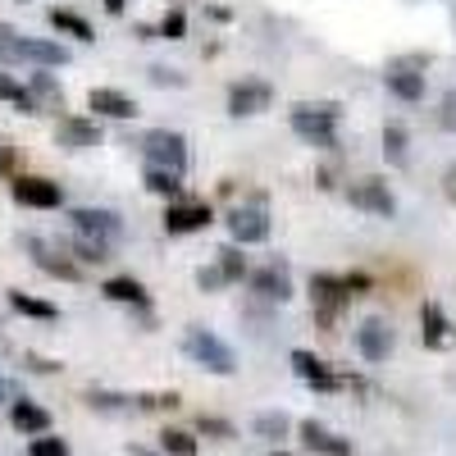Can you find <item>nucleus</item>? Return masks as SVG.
Segmentation results:
<instances>
[{"label": "nucleus", "mask_w": 456, "mask_h": 456, "mask_svg": "<svg viewBox=\"0 0 456 456\" xmlns=\"http://www.w3.org/2000/svg\"><path fill=\"white\" fill-rule=\"evenodd\" d=\"M384 156H388V165H397V169L411 160V151H406V128H402V124H388V128H384Z\"/></svg>", "instance_id": "a878e982"}, {"label": "nucleus", "mask_w": 456, "mask_h": 456, "mask_svg": "<svg viewBox=\"0 0 456 456\" xmlns=\"http://www.w3.org/2000/svg\"><path fill=\"white\" fill-rule=\"evenodd\" d=\"M356 347H361L365 361H388V352H393V329H388V320H365V324L356 329Z\"/></svg>", "instance_id": "4468645a"}, {"label": "nucleus", "mask_w": 456, "mask_h": 456, "mask_svg": "<svg viewBox=\"0 0 456 456\" xmlns=\"http://www.w3.org/2000/svg\"><path fill=\"white\" fill-rule=\"evenodd\" d=\"M338 114L342 110L333 101H301V105H292V133L320 151H333L338 146Z\"/></svg>", "instance_id": "f257e3e1"}, {"label": "nucleus", "mask_w": 456, "mask_h": 456, "mask_svg": "<svg viewBox=\"0 0 456 456\" xmlns=\"http://www.w3.org/2000/svg\"><path fill=\"white\" fill-rule=\"evenodd\" d=\"M151 83H169V87H183V73H174V69H151Z\"/></svg>", "instance_id": "58836bf2"}, {"label": "nucleus", "mask_w": 456, "mask_h": 456, "mask_svg": "<svg viewBox=\"0 0 456 456\" xmlns=\"http://www.w3.org/2000/svg\"><path fill=\"white\" fill-rule=\"evenodd\" d=\"M10 192H14V201H19V206H32V210H55V206L64 201L60 183H51V178H37V174L14 178Z\"/></svg>", "instance_id": "1a4fd4ad"}, {"label": "nucleus", "mask_w": 456, "mask_h": 456, "mask_svg": "<svg viewBox=\"0 0 456 456\" xmlns=\"http://www.w3.org/2000/svg\"><path fill=\"white\" fill-rule=\"evenodd\" d=\"M128 397H114V393H87V406H96V411H119Z\"/></svg>", "instance_id": "e433bc0d"}, {"label": "nucleus", "mask_w": 456, "mask_h": 456, "mask_svg": "<svg viewBox=\"0 0 456 456\" xmlns=\"http://www.w3.org/2000/svg\"><path fill=\"white\" fill-rule=\"evenodd\" d=\"M28 96H32L37 114H42V110H60V105H64V92H60V83L51 78V73H32Z\"/></svg>", "instance_id": "5701e85b"}, {"label": "nucleus", "mask_w": 456, "mask_h": 456, "mask_svg": "<svg viewBox=\"0 0 456 456\" xmlns=\"http://www.w3.org/2000/svg\"><path fill=\"white\" fill-rule=\"evenodd\" d=\"M347 197H352L356 210L384 215V219H393V210H397V201H393V192H388V183H384V178H361V183H352V187H347Z\"/></svg>", "instance_id": "9d476101"}, {"label": "nucleus", "mask_w": 456, "mask_h": 456, "mask_svg": "<svg viewBox=\"0 0 456 456\" xmlns=\"http://www.w3.org/2000/svg\"><path fill=\"white\" fill-rule=\"evenodd\" d=\"M10 425L19 434H37V438H42V434H51V411L28 402V397H19V402H10Z\"/></svg>", "instance_id": "dca6fc26"}, {"label": "nucleus", "mask_w": 456, "mask_h": 456, "mask_svg": "<svg viewBox=\"0 0 456 456\" xmlns=\"http://www.w3.org/2000/svg\"><path fill=\"white\" fill-rule=\"evenodd\" d=\"M73 256L87 260V265H101V260H110V247L105 242H92V238H73Z\"/></svg>", "instance_id": "473e14b6"}, {"label": "nucleus", "mask_w": 456, "mask_h": 456, "mask_svg": "<svg viewBox=\"0 0 456 456\" xmlns=\"http://www.w3.org/2000/svg\"><path fill=\"white\" fill-rule=\"evenodd\" d=\"M270 456H292V452H270Z\"/></svg>", "instance_id": "a18cd8bd"}, {"label": "nucleus", "mask_w": 456, "mask_h": 456, "mask_svg": "<svg viewBox=\"0 0 456 456\" xmlns=\"http://www.w3.org/2000/svg\"><path fill=\"white\" fill-rule=\"evenodd\" d=\"M151 32H156V37H165V42H178V37L187 32V14L183 10H169L156 28H142V37H151Z\"/></svg>", "instance_id": "c85d7f7f"}, {"label": "nucleus", "mask_w": 456, "mask_h": 456, "mask_svg": "<svg viewBox=\"0 0 456 456\" xmlns=\"http://www.w3.org/2000/svg\"><path fill=\"white\" fill-rule=\"evenodd\" d=\"M51 28L64 32V37H78V42H92V23L73 10H51Z\"/></svg>", "instance_id": "b1692460"}, {"label": "nucleus", "mask_w": 456, "mask_h": 456, "mask_svg": "<svg viewBox=\"0 0 456 456\" xmlns=\"http://www.w3.org/2000/svg\"><path fill=\"white\" fill-rule=\"evenodd\" d=\"M10 306H14L19 315H32V320H55V315H60V311L51 306V301H42V297H28V292H19V288L10 292Z\"/></svg>", "instance_id": "393cba45"}, {"label": "nucleus", "mask_w": 456, "mask_h": 456, "mask_svg": "<svg viewBox=\"0 0 456 456\" xmlns=\"http://www.w3.org/2000/svg\"><path fill=\"white\" fill-rule=\"evenodd\" d=\"M146 187H151L156 197L178 201V192H183V178H178V174H165V169H146Z\"/></svg>", "instance_id": "cd10ccee"}, {"label": "nucleus", "mask_w": 456, "mask_h": 456, "mask_svg": "<svg viewBox=\"0 0 456 456\" xmlns=\"http://www.w3.org/2000/svg\"><path fill=\"white\" fill-rule=\"evenodd\" d=\"M251 288L260 292V297H270V301H288L292 297V279H288V270L274 260V265H265V270H256L251 274Z\"/></svg>", "instance_id": "aec40b11"}, {"label": "nucleus", "mask_w": 456, "mask_h": 456, "mask_svg": "<svg viewBox=\"0 0 456 456\" xmlns=\"http://www.w3.org/2000/svg\"><path fill=\"white\" fill-rule=\"evenodd\" d=\"M210 219H215V215H210L206 201H169V210H165V233H201Z\"/></svg>", "instance_id": "f8f14e48"}, {"label": "nucleus", "mask_w": 456, "mask_h": 456, "mask_svg": "<svg viewBox=\"0 0 456 456\" xmlns=\"http://www.w3.org/2000/svg\"><path fill=\"white\" fill-rule=\"evenodd\" d=\"M28 251H32V265H37V270H46L51 279H78L83 270H78V265H73L69 256H60V251H51L46 242H37V238H28Z\"/></svg>", "instance_id": "f3484780"}, {"label": "nucleus", "mask_w": 456, "mask_h": 456, "mask_svg": "<svg viewBox=\"0 0 456 456\" xmlns=\"http://www.w3.org/2000/svg\"><path fill=\"white\" fill-rule=\"evenodd\" d=\"M87 105H92L96 114H105V119H133V114H137L133 96H124L119 87H92Z\"/></svg>", "instance_id": "6ab92c4d"}, {"label": "nucleus", "mask_w": 456, "mask_h": 456, "mask_svg": "<svg viewBox=\"0 0 456 456\" xmlns=\"http://www.w3.org/2000/svg\"><path fill=\"white\" fill-rule=\"evenodd\" d=\"M215 256H219L215 265L224 270V279H228V283H242V279H247V256H242L238 247H219Z\"/></svg>", "instance_id": "bb28decb"}, {"label": "nucleus", "mask_w": 456, "mask_h": 456, "mask_svg": "<svg viewBox=\"0 0 456 456\" xmlns=\"http://www.w3.org/2000/svg\"><path fill=\"white\" fill-rule=\"evenodd\" d=\"M28 456H69V443H64V438H51V434H42V438H32Z\"/></svg>", "instance_id": "72a5a7b5"}, {"label": "nucleus", "mask_w": 456, "mask_h": 456, "mask_svg": "<svg viewBox=\"0 0 456 456\" xmlns=\"http://www.w3.org/2000/svg\"><path fill=\"white\" fill-rule=\"evenodd\" d=\"M228 279H224V270H219V265H201V270H197V288L201 292H215V288H224Z\"/></svg>", "instance_id": "f704fd0d"}, {"label": "nucleus", "mask_w": 456, "mask_h": 456, "mask_svg": "<svg viewBox=\"0 0 456 456\" xmlns=\"http://www.w3.org/2000/svg\"><path fill=\"white\" fill-rule=\"evenodd\" d=\"M270 101H274V87L260 83V78H242V83L228 87V114H233V119H247V114L270 110Z\"/></svg>", "instance_id": "0eeeda50"}, {"label": "nucleus", "mask_w": 456, "mask_h": 456, "mask_svg": "<svg viewBox=\"0 0 456 456\" xmlns=\"http://www.w3.org/2000/svg\"><path fill=\"white\" fill-rule=\"evenodd\" d=\"M447 197L456 201V169H447Z\"/></svg>", "instance_id": "c03bdc74"}, {"label": "nucleus", "mask_w": 456, "mask_h": 456, "mask_svg": "<svg viewBox=\"0 0 456 456\" xmlns=\"http://www.w3.org/2000/svg\"><path fill=\"white\" fill-rule=\"evenodd\" d=\"M438 119H443V128H447V133H456V87L443 96V114H438Z\"/></svg>", "instance_id": "4c0bfd02"}, {"label": "nucleus", "mask_w": 456, "mask_h": 456, "mask_svg": "<svg viewBox=\"0 0 456 456\" xmlns=\"http://www.w3.org/2000/svg\"><path fill=\"white\" fill-rule=\"evenodd\" d=\"M301 443H306L311 452H324V456H352V443H347V438L329 434V429H324V425H315V420L301 425Z\"/></svg>", "instance_id": "412c9836"}, {"label": "nucleus", "mask_w": 456, "mask_h": 456, "mask_svg": "<svg viewBox=\"0 0 456 456\" xmlns=\"http://www.w3.org/2000/svg\"><path fill=\"white\" fill-rule=\"evenodd\" d=\"M142 156H146V169H165V174L183 178V169H187V137L169 133V128H151L142 137Z\"/></svg>", "instance_id": "7ed1b4c3"}, {"label": "nucleus", "mask_w": 456, "mask_h": 456, "mask_svg": "<svg viewBox=\"0 0 456 456\" xmlns=\"http://www.w3.org/2000/svg\"><path fill=\"white\" fill-rule=\"evenodd\" d=\"M110 301H119V306H151V297H146V288L133 279V274H114V279H105V288H101Z\"/></svg>", "instance_id": "4be33fe9"}, {"label": "nucleus", "mask_w": 456, "mask_h": 456, "mask_svg": "<svg viewBox=\"0 0 456 456\" xmlns=\"http://www.w3.org/2000/svg\"><path fill=\"white\" fill-rule=\"evenodd\" d=\"M55 142L69 146V151H87V146H101V128H96V119L69 114V119H60V128H55Z\"/></svg>", "instance_id": "2eb2a0df"}, {"label": "nucleus", "mask_w": 456, "mask_h": 456, "mask_svg": "<svg viewBox=\"0 0 456 456\" xmlns=\"http://www.w3.org/2000/svg\"><path fill=\"white\" fill-rule=\"evenodd\" d=\"M420 338H425V347H434V352H443V347H452V320H447V311L438 306V301H425L420 306Z\"/></svg>", "instance_id": "ddd939ff"}, {"label": "nucleus", "mask_w": 456, "mask_h": 456, "mask_svg": "<svg viewBox=\"0 0 456 456\" xmlns=\"http://www.w3.org/2000/svg\"><path fill=\"white\" fill-rule=\"evenodd\" d=\"M228 233H233V242H242V247L265 242V238H270V215H265L260 201L233 206V210H228Z\"/></svg>", "instance_id": "423d86ee"}, {"label": "nucleus", "mask_w": 456, "mask_h": 456, "mask_svg": "<svg viewBox=\"0 0 456 456\" xmlns=\"http://www.w3.org/2000/svg\"><path fill=\"white\" fill-rule=\"evenodd\" d=\"M19 28H10V23H0V60L5 64H14V46H19Z\"/></svg>", "instance_id": "c9c22d12"}, {"label": "nucleus", "mask_w": 456, "mask_h": 456, "mask_svg": "<svg viewBox=\"0 0 456 456\" xmlns=\"http://www.w3.org/2000/svg\"><path fill=\"white\" fill-rule=\"evenodd\" d=\"M201 429L206 434H219V438H233V429H228L224 420H210V415H201Z\"/></svg>", "instance_id": "ea45409f"}, {"label": "nucleus", "mask_w": 456, "mask_h": 456, "mask_svg": "<svg viewBox=\"0 0 456 456\" xmlns=\"http://www.w3.org/2000/svg\"><path fill=\"white\" fill-rule=\"evenodd\" d=\"M14 64L55 69V64H69V51H64L60 42H46V37H19V46H14Z\"/></svg>", "instance_id": "9b49d317"}, {"label": "nucleus", "mask_w": 456, "mask_h": 456, "mask_svg": "<svg viewBox=\"0 0 456 456\" xmlns=\"http://www.w3.org/2000/svg\"><path fill=\"white\" fill-rule=\"evenodd\" d=\"M420 69V60H406L397 69H388V92L397 101H420L425 96V73H415Z\"/></svg>", "instance_id": "a211bd4d"}, {"label": "nucleus", "mask_w": 456, "mask_h": 456, "mask_svg": "<svg viewBox=\"0 0 456 456\" xmlns=\"http://www.w3.org/2000/svg\"><path fill=\"white\" fill-rule=\"evenodd\" d=\"M5 402H19V397H14V384H10V379H0V406H5Z\"/></svg>", "instance_id": "79ce46f5"}, {"label": "nucleus", "mask_w": 456, "mask_h": 456, "mask_svg": "<svg viewBox=\"0 0 456 456\" xmlns=\"http://www.w3.org/2000/svg\"><path fill=\"white\" fill-rule=\"evenodd\" d=\"M370 288V279L365 274H315L311 279V301H315V315H320V324H333L338 320V311L347 306L352 297H361Z\"/></svg>", "instance_id": "f03ea898"}, {"label": "nucleus", "mask_w": 456, "mask_h": 456, "mask_svg": "<svg viewBox=\"0 0 456 456\" xmlns=\"http://www.w3.org/2000/svg\"><path fill=\"white\" fill-rule=\"evenodd\" d=\"M10 169H14V146L0 142V174H10Z\"/></svg>", "instance_id": "a19ab883"}, {"label": "nucleus", "mask_w": 456, "mask_h": 456, "mask_svg": "<svg viewBox=\"0 0 456 456\" xmlns=\"http://www.w3.org/2000/svg\"><path fill=\"white\" fill-rule=\"evenodd\" d=\"M124 5H128V0H105V10H110V14H124Z\"/></svg>", "instance_id": "37998d69"}, {"label": "nucleus", "mask_w": 456, "mask_h": 456, "mask_svg": "<svg viewBox=\"0 0 456 456\" xmlns=\"http://www.w3.org/2000/svg\"><path fill=\"white\" fill-rule=\"evenodd\" d=\"M69 219H73V233H78V238H92V242H105V247H110L114 238L124 233V224H119V215H114V210L78 206V210H73Z\"/></svg>", "instance_id": "39448f33"}, {"label": "nucleus", "mask_w": 456, "mask_h": 456, "mask_svg": "<svg viewBox=\"0 0 456 456\" xmlns=\"http://www.w3.org/2000/svg\"><path fill=\"white\" fill-rule=\"evenodd\" d=\"M160 447H165L169 456H197V438H192V434H183V429L160 434Z\"/></svg>", "instance_id": "7c9ffc66"}, {"label": "nucleus", "mask_w": 456, "mask_h": 456, "mask_svg": "<svg viewBox=\"0 0 456 456\" xmlns=\"http://www.w3.org/2000/svg\"><path fill=\"white\" fill-rule=\"evenodd\" d=\"M292 370L306 379L311 388H320V393H333V388H361L356 379H342V374H333L315 352H292Z\"/></svg>", "instance_id": "6e6552de"}, {"label": "nucleus", "mask_w": 456, "mask_h": 456, "mask_svg": "<svg viewBox=\"0 0 456 456\" xmlns=\"http://www.w3.org/2000/svg\"><path fill=\"white\" fill-rule=\"evenodd\" d=\"M0 101H14L23 114H37V105H32V96H28V87H19L14 78H10V73L5 69H0Z\"/></svg>", "instance_id": "c756f323"}, {"label": "nucleus", "mask_w": 456, "mask_h": 456, "mask_svg": "<svg viewBox=\"0 0 456 456\" xmlns=\"http://www.w3.org/2000/svg\"><path fill=\"white\" fill-rule=\"evenodd\" d=\"M183 352L192 356L201 370H210V374H233V370H238L233 347H228L224 338H215L210 329H187V338H183Z\"/></svg>", "instance_id": "20e7f679"}, {"label": "nucleus", "mask_w": 456, "mask_h": 456, "mask_svg": "<svg viewBox=\"0 0 456 456\" xmlns=\"http://www.w3.org/2000/svg\"><path fill=\"white\" fill-rule=\"evenodd\" d=\"M256 434H265V438H283V434H288V415H283V411H265V415H256Z\"/></svg>", "instance_id": "2f4dec72"}]
</instances>
